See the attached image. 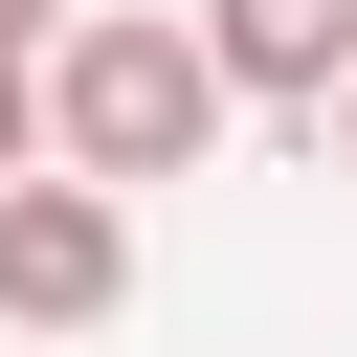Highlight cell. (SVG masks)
Instances as JSON below:
<instances>
[{
    "label": "cell",
    "mask_w": 357,
    "mask_h": 357,
    "mask_svg": "<svg viewBox=\"0 0 357 357\" xmlns=\"http://www.w3.org/2000/svg\"><path fill=\"white\" fill-rule=\"evenodd\" d=\"M335 178H357V67H335Z\"/></svg>",
    "instance_id": "cell-6"
},
{
    "label": "cell",
    "mask_w": 357,
    "mask_h": 357,
    "mask_svg": "<svg viewBox=\"0 0 357 357\" xmlns=\"http://www.w3.org/2000/svg\"><path fill=\"white\" fill-rule=\"evenodd\" d=\"M45 22H67V0H0V45H45Z\"/></svg>",
    "instance_id": "cell-5"
},
{
    "label": "cell",
    "mask_w": 357,
    "mask_h": 357,
    "mask_svg": "<svg viewBox=\"0 0 357 357\" xmlns=\"http://www.w3.org/2000/svg\"><path fill=\"white\" fill-rule=\"evenodd\" d=\"M112 312H134V201L22 156L0 178V335H112Z\"/></svg>",
    "instance_id": "cell-2"
},
{
    "label": "cell",
    "mask_w": 357,
    "mask_h": 357,
    "mask_svg": "<svg viewBox=\"0 0 357 357\" xmlns=\"http://www.w3.org/2000/svg\"><path fill=\"white\" fill-rule=\"evenodd\" d=\"M45 156V45H0V178Z\"/></svg>",
    "instance_id": "cell-4"
},
{
    "label": "cell",
    "mask_w": 357,
    "mask_h": 357,
    "mask_svg": "<svg viewBox=\"0 0 357 357\" xmlns=\"http://www.w3.org/2000/svg\"><path fill=\"white\" fill-rule=\"evenodd\" d=\"M201 45H223V89H245V112H335L357 0H201Z\"/></svg>",
    "instance_id": "cell-3"
},
{
    "label": "cell",
    "mask_w": 357,
    "mask_h": 357,
    "mask_svg": "<svg viewBox=\"0 0 357 357\" xmlns=\"http://www.w3.org/2000/svg\"><path fill=\"white\" fill-rule=\"evenodd\" d=\"M223 112H245V89H223L201 0H67V22H45V156H67V178H112V201H134V178H201Z\"/></svg>",
    "instance_id": "cell-1"
}]
</instances>
